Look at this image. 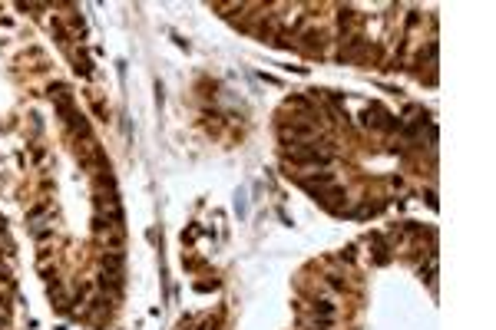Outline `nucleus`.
Listing matches in <instances>:
<instances>
[{
    "mask_svg": "<svg viewBox=\"0 0 496 330\" xmlns=\"http://www.w3.org/2000/svg\"><path fill=\"white\" fill-rule=\"evenodd\" d=\"M324 284H328L331 291H344V274H338V271H331V274H324Z\"/></svg>",
    "mask_w": 496,
    "mask_h": 330,
    "instance_id": "423d86ee",
    "label": "nucleus"
},
{
    "mask_svg": "<svg viewBox=\"0 0 496 330\" xmlns=\"http://www.w3.org/2000/svg\"><path fill=\"white\" fill-rule=\"evenodd\" d=\"M301 188H308L314 198L321 195V192H328L331 185H334V172H318V175H301Z\"/></svg>",
    "mask_w": 496,
    "mask_h": 330,
    "instance_id": "f03ea898",
    "label": "nucleus"
},
{
    "mask_svg": "<svg viewBox=\"0 0 496 330\" xmlns=\"http://www.w3.org/2000/svg\"><path fill=\"white\" fill-rule=\"evenodd\" d=\"M99 287L110 291L113 297H119L123 294V274H106V271H103V274H99Z\"/></svg>",
    "mask_w": 496,
    "mask_h": 330,
    "instance_id": "39448f33",
    "label": "nucleus"
},
{
    "mask_svg": "<svg viewBox=\"0 0 496 330\" xmlns=\"http://www.w3.org/2000/svg\"><path fill=\"white\" fill-rule=\"evenodd\" d=\"M308 311H311V317H331V320H334L338 304H334L331 297H318V294H314L311 300H308Z\"/></svg>",
    "mask_w": 496,
    "mask_h": 330,
    "instance_id": "7ed1b4c3",
    "label": "nucleus"
},
{
    "mask_svg": "<svg viewBox=\"0 0 496 330\" xmlns=\"http://www.w3.org/2000/svg\"><path fill=\"white\" fill-rule=\"evenodd\" d=\"M99 267H103L106 274H123V267H126V258H123V251H103V258H99Z\"/></svg>",
    "mask_w": 496,
    "mask_h": 330,
    "instance_id": "20e7f679",
    "label": "nucleus"
},
{
    "mask_svg": "<svg viewBox=\"0 0 496 330\" xmlns=\"http://www.w3.org/2000/svg\"><path fill=\"white\" fill-rule=\"evenodd\" d=\"M334 152L328 148V142H301V146H291L288 152V162L291 165H301V168H328Z\"/></svg>",
    "mask_w": 496,
    "mask_h": 330,
    "instance_id": "f257e3e1",
    "label": "nucleus"
}]
</instances>
